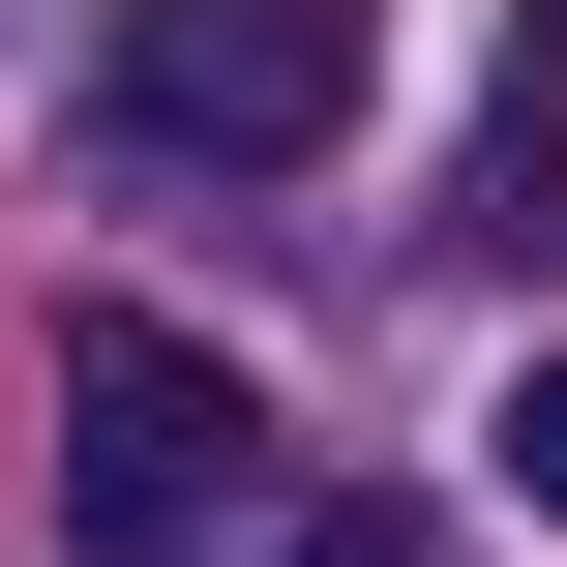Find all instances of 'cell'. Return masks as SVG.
Returning a JSON list of instances; mask_svg holds the SVG:
<instances>
[{"mask_svg":"<svg viewBox=\"0 0 567 567\" xmlns=\"http://www.w3.org/2000/svg\"><path fill=\"white\" fill-rule=\"evenodd\" d=\"M508 478H538V508H567V359H538V389H508Z\"/></svg>","mask_w":567,"mask_h":567,"instance_id":"5b68a950","label":"cell"},{"mask_svg":"<svg viewBox=\"0 0 567 567\" xmlns=\"http://www.w3.org/2000/svg\"><path fill=\"white\" fill-rule=\"evenodd\" d=\"M269 567H449V508H389V478H329V508H269Z\"/></svg>","mask_w":567,"mask_h":567,"instance_id":"277c9868","label":"cell"},{"mask_svg":"<svg viewBox=\"0 0 567 567\" xmlns=\"http://www.w3.org/2000/svg\"><path fill=\"white\" fill-rule=\"evenodd\" d=\"M269 508V389L209 329H60V538L90 567H239Z\"/></svg>","mask_w":567,"mask_h":567,"instance_id":"6da1fadb","label":"cell"},{"mask_svg":"<svg viewBox=\"0 0 567 567\" xmlns=\"http://www.w3.org/2000/svg\"><path fill=\"white\" fill-rule=\"evenodd\" d=\"M478 239L567 269V90H538V60H508V120H478Z\"/></svg>","mask_w":567,"mask_h":567,"instance_id":"3957f363","label":"cell"},{"mask_svg":"<svg viewBox=\"0 0 567 567\" xmlns=\"http://www.w3.org/2000/svg\"><path fill=\"white\" fill-rule=\"evenodd\" d=\"M90 90H120V150L299 179V150H359V90H389V0H120V30H90Z\"/></svg>","mask_w":567,"mask_h":567,"instance_id":"7a4b0ae2","label":"cell"}]
</instances>
